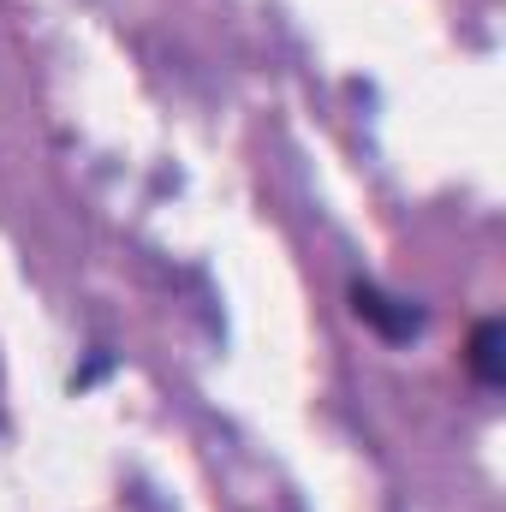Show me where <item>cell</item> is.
I'll return each instance as SVG.
<instances>
[{
    "mask_svg": "<svg viewBox=\"0 0 506 512\" xmlns=\"http://www.w3.org/2000/svg\"><path fill=\"white\" fill-rule=\"evenodd\" d=\"M352 316L364 322V328H376L381 340H411V334H423V310L417 304H405V298H393V292H381L370 280H352Z\"/></svg>",
    "mask_w": 506,
    "mask_h": 512,
    "instance_id": "1",
    "label": "cell"
},
{
    "mask_svg": "<svg viewBox=\"0 0 506 512\" xmlns=\"http://www.w3.org/2000/svg\"><path fill=\"white\" fill-rule=\"evenodd\" d=\"M501 340L506 328L489 316V322H477V334H471V376L483 387H501L506 382V358H501Z\"/></svg>",
    "mask_w": 506,
    "mask_h": 512,
    "instance_id": "2",
    "label": "cell"
}]
</instances>
